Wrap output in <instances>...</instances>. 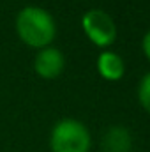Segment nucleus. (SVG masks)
I'll return each mask as SVG.
<instances>
[{
    "mask_svg": "<svg viewBox=\"0 0 150 152\" xmlns=\"http://www.w3.org/2000/svg\"><path fill=\"white\" fill-rule=\"evenodd\" d=\"M64 67H66V58L58 48L46 46V48L37 51L36 60H34V69L41 78L55 80L62 75Z\"/></svg>",
    "mask_w": 150,
    "mask_h": 152,
    "instance_id": "nucleus-4",
    "label": "nucleus"
},
{
    "mask_svg": "<svg viewBox=\"0 0 150 152\" xmlns=\"http://www.w3.org/2000/svg\"><path fill=\"white\" fill-rule=\"evenodd\" d=\"M90 143L92 138L87 126L76 118L58 120L50 134L51 152H88Z\"/></svg>",
    "mask_w": 150,
    "mask_h": 152,
    "instance_id": "nucleus-2",
    "label": "nucleus"
},
{
    "mask_svg": "<svg viewBox=\"0 0 150 152\" xmlns=\"http://www.w3.org/2000/svg\"><path fill=\"white\" fill-rule=\"evenodd\" d=\"M16 34L27 46L42 50L51 46L57 36V23L46 9L27 5L16 16Z\"/></svg>",
    "mask_w": 150,
    "mask_h": 152,
    "instance_id": "nucleus-1",
    "label": "nucleus"
},
{
    "mask_svg": "<svg viewBox=\"0 0 150 152\" xmlns=\"http://www.w3.org/2000/svg\"><path fill=\"white\" fill-rule=\"evenodd\" d=\"M138 101H140L141 108L150 113V73L143 76L138 85Z\"/></svg>",
    "mask_w": 150,
    "mask_h": 152,
    "instance_id": "nucleus-7",
    "label": "nucleus"
},
{
    "mask_svg": "<svg viewBox=\"0 0 150 152\" xmlns=\"http://www.w3.org/2000/svg\"><path fill=\"white\" fill-rule=\"evenodd\" d=\"M97 71H99V75L103 76L104 80H108V81H118L125 75L124 58L118 53L106 50V51H103L97 57Z\"/></svg>",
    "mask_w": 150,
    "mask_h": 152,
    "instance_id": "nucleus-5",
    "label": "nucleus"
},
{
    "mask_svg": "<svg viewBox=\"0 0 150 152\" xmlns=\"http://www.w3.org/2000/svg\"><path fill=\"white\" fill-rule=\"evenodd\" d=\"M141 50H143L145 57L150 60V30L143 36V39H141Z\"/></svg>",
    "mask_w": 150,
    "mask_h": 152,
    "instance_id": "nucleus-8",
    "label": "nucleus"
},
{
    "mask_svg": "<svg viewBox=\"0 0 150 152\" xmlns=\"http://www.w3.org/2000/svg\"><path fill=\"white\" fill-rule=\"evenodd\" d=\"M103 145L108 152H129L131 145H133L129 129H125L122 126L110 127L103 138Z\"/></svg>",
    "mask_w": 150,
    "mask_h": 152,
    "instance_id": "nucleus-6",
    "label": "nucleus"
},
{
    "mask_svg": "<svg viewBox=\"0 0 150 152\" xmlns=\"http://www.w3.org/2000/svg\"><path fill=\"white\" fill-rule=\"evenodd\" d=\"M81 28L87 34V37L99 48H108L117 41V25L106 11H87L81 18Z\"/></svg>",
    "mask_w": 150,
    "mask_h": 152,
    "instance_id": "nucleus-3",
    "label": "nucleus"
}]
</instances>
